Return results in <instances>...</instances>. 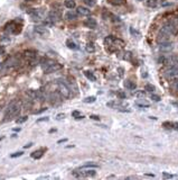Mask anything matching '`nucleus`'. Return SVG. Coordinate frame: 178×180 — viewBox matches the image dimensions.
I'll return each mask as SVG.
<instances>
[{
  "label": "nucleus",
  "mask_w": 178,
  "mask_h": 180,
  "mask_svg": "<svg viewBox=\"0 0 178 180\" xmlns=\"http://www.w3.org/2000/svg\"><path fill=\"white\" fill-rule=\"evenodd\" d=\"M77 18V13L75 11H72V10H70L67 13L65 14V19L66 20H75Z\"/></svg>",
  "instance_id": "aec40b11"
},
{
  "label": "nucleus",
  "mask_w": 178,
  "mask_h": 180,
  "mask_svg": "<svg viewBox=\"0 0 178 180\" xmlns=\"http://www.w3.org/2000/svg\"><path fill=\"white\" fill-rule=\"evenodd\" d=\"M109 2L114 6H120V5L124 4V0H109Z\"/></svg>",
  "instance_id": "f704fd0d"
},
{
  "label": "nucleus",
  "mask_w": 178,
  "mask_h": 180,
  "mask_svg": "<svg viewBox=\"0 0 178 180\" xmlns=\"http://www.w3.org/2000/svg\"><path fill=\"white\" fill-rule=\"evenodd\" d=\"M57 91L63 98H70L71 97V89L67 85H65L64 82H57Z\"/></svg>",
  "instance_id": "6e6552de"
},
{
  "label": "nucleus",
  "mask_w": 178,
  "mask_h": 180,
  "mask_svg": "<svg viewBox=\"0 0 178 180\" xmlns=\"http://www.w3.org/2000/svg\"><path fill=\"white\" fill-rule=\"evenodd\" d=\"M64 6L68 9H73V8H75L76 4H75L74 0H64Z\"/></svg>",
  "instance_id": "393cba45"
},
{
  "label": "nucleus",
  "mask_w": 178,
  "mask_h": 180,
  "mask_svg": "<svg viewBox=\"0 0 178 180\" xmlns=\"http://www.w3.org/2000/svg\"><path fill=\"white\" fill-rule=\"evenodd\" d=\"M91 119L93 120H100V117L98 115H91Z\"/></svg>",
  "instance_id": "a18cd8bd"
},
{
  "label": "nucleus",
  "mask_w": 178,
  "mask_h": 180,
  "mask_svg": "<svg viewBox=\"0 0 178 180\" xmlns=\"http://www.w3.org/2000/svg\"><path fill=\"white\" fill-rule=\"evenodd\" d=\"M162 175H164V177H165V178H173V176H171V175H169V173H167V172H164Z\"/></svg>",
  "instance_id": "603ef678"
},
{
  "label": "nucleus",
  "mask_w": 178,
  "mask_h": 180,
  "mask_svg": "<svg viewBox=\"0 0 178 180\" xmlns=\"http://www.w3.org/2000/svg\"><path fill=\"white\" fill-rule=\"evenodd\" d=\"M62 18V13H61V9H53L48 13V16H47L46 20H45V24L46 25H51L53 26L56 22L61 20Z\"/></svg>",
  "instance_id": "20e7f679"
},
{
  "label": "nucleus",
  "mask_w": 178,
  "mask_h": 180,
  "mask_svg": "<svg viewBox=\"0 0 178 180\" xmlns=\"http://www.w3.org/2000/svg\"><path fill=\"white\" fill-rule=\"evenodd\" d=\"M72 115L74 116V117H77V116H80V115H81V113L79 112V110H74V112L72 113Z\"/></svg>",
  "instance_id": "49530a36"
},
{
  "label": "nucleus",
  "mask_w": 178,
  "mask_h": 180,
  "mask_svg": "<svg viewBox=\"0 0 178 180\" xmlns=\"http://www.w3.org/2000/svg\"><path fill=\"white\" fill-rule=\"evenodd\" d=\"M21 108H22V104L20 100H13L6 109L4 122H10L18 117L21 113Z\"/></svg>",
  "instance_id": "f257e3e1"
},
{
  "label": "nucleus",
  "mask_w": 178,
  "mask_h": 180,
  "mask_svg": "<svg viewBox=\"0 0 178 180\" xmlns=\"http://www.w3.org/2000/svg\"><path fill=\"white\" fill-rule=\"evenodd\" d=\"M133 96H136L138 98H144V96H146V92H144V90H138V91L133 92Z\"/></svg>",
  "instance_id": "7c9ffc66"
},
{
  "label": "nucleus",
  "mask_w": 178,
  "mask_h": 180,
  "mask_svg": "<svg viewBox=\"0 0 178 180\" xmlns=\"http://www.w3.org/2000/svg\"><path fill=\"white\" fill-rule=\"evenodd\" d=\"M84 1V4L86 5V6H89V7H94L95 6V0H83Z\"/></svg>",
  "instance_id": "c9c22d12"
},
{
  "label": "nucleus",
  "mask_w": 178,
  "mask_h": 180,
  "mask_svg": "<svg viewBox=\"0 0 178 180\" xmlns=\"http://www.w3.org/2000/svg\"><path fill=\"white\" fill-rule=\"evenodd\" d=\"M168 41H169V36L160 32L159 35H158V42H159V43H164V42H168Z\"/></svg>",
  "instance_id": "b1692460"
},
{
  "label": "nucleus",
  "mask_w": 178,
  "mask_h": 180,
  "mask_svg": "<svg viewBox=\"0 0 178 180\" xmlns=\"http://www.w3.org/2000/svg\"><path fill=\"white\" fill-rule=\"evenodd\" d=\"M4 65H6V67H8V68H13V67L19 65V61H18L17 57H15V56H10V57H8V59L6 60Z\"/></svg>",
  "instance_id": "f3484780"
},
{
  "label": "nucleus",
  "mask_w": 178,
  "mask_h": 180,
  "mask_svg": "<svg viewBox=\"0 0 178 180\" xmlns=\"http://www.w3.org/2000/svg\"><path fill=\"white\" fill-rule=\"evenodd\" d=\"M43 154H44V150H36L30 154V157L33 159H35V160H38V159L42 158Z\"/></svg>",
  "instance_id": "5701e85b"
},
{
  "label": "nucleus",
  "mask_w": 178,
  "mask_h": 180,
  "mask_svg": "<svg viewBox=\"0 0 178 180\" xmlns=\"http://www.w3.org/2000/svg\"><path fill=\"white\" fill-rule=\"evenodd\" d=\"M27 95L29 96L30 99L36 100V101H44L45 96L40 90H27Z\"/></svg>",
  "instance_id": "9b49d317"
},
{
  "label": "nucleus",
  "mask_w": 178,
  "mask_h": 180,
  "mask_svg": "<svg viewBox=\"0 0 178 180\" xmlns=\"http://www.w3.org/2000/svg\"><path fill=\"white\" fill-rule=\"evenodd\" d=\"M151 100H155V101H160V97L157 96V95H151Z\"/></svg>",
  "instance_id": "37998d69"
},
{
  "label": "nucleus",
  "mask_w": 178,
  "mask_h": 180,
  "mask_svg": "<svg viewBox=\"0 0 178 180\" xmlns=\"http://www.w3.org/2000/svg\"><path fill=\"white\" fill-rule=\"evenodd\" d=\"M136 105L138 106V107H140V108H148L150 105H149L148 103H142V101H137L136 103Z\"/></svg>",
  "instance_id": "473e14b6"
},
{
  "label": "nucleus",
  "mask_w": 178,
  "mask_h": 180,
  "mask_svg": "<svg viewBox=\"0 0 178 180\" xmlns=\"http://www.w3.org/2000/svg\"><path fill=\"white\" fill-rule=\"evenodd\" d=\"M27 2H33V1H37V0H26Z\"/></svg>",
  "instance_id": "13d9d810"
},
{
  "label": "nucleus",
  "mask_w": 178,
  "mask_h": 180,
  "mask_svg": "<svg viewBox=\"0 0 178 180\" xmlns=\"http://www.w3.org/2000/svg\"><path fill=\"white\" fill-rule=\"evenodd\" d=\"M84 25L86 26V27H89V28H92V29H93V28L96 27L98 23H96V20H95L94 18H88V19H85Z\"/></svg>",
  "instance_id": "a211bd4d"
},
{
  "label": "nucleus",
  "mask_w": 178,
  "mask_h": 180,
  "mask_svg": "<svg viewBox=\"0 0 178 180\" xmlns=\"http://www.w3.org/2000/svg\"><path fill=\"white\" fill-rule=\"evenodd\" d=\"M77 14L81 15V16H90L91 15V10L86 8V7H82V6H79L77 7Z\"/></svg>",
  "instance_id": "6ab92c4d"
},
{
  "label": "nucleus",
  "mask_w": 178,
  "mask_h": 180,
  "mask_svg": "<svg viewBox=\"0 0 178 180\" xmlns=\"http://www.w3.org/2000/svg\"><path fill=\"white\" fill-rule=\"evenodd\" d=\"M49 101H51L53 105H55V106H58V105L62 104V101H61V95H59L58 91L51 94V96H49Z\"/></svg>",
  "instance_id": "dca6fc26"
},
{
  "label": "nucleus",
  "mask_w": 178,
  "mask_h": 180,
  "mask_svg": "<svg viewBox=\"0 0 178 180\" xmlns=\"http://www.w3.org/2000/svg\"><path fill=\"white\" fill-rule=\"evenodd\" d=\"M64 117H65V114H58V115L56 116V118H57V119H63Z\"/></svg>",
  "instance_id": "09e8293b"
},
{
  "label": "nucleus",
  "mask_w": 178,
  "mask_h": 180,
  "mask_svg": "<svg viewBox=\"0 0 178 180\" xmlns=\"http://www.w3.org/2000/svg\"><path fill=\"white\" fill-rule=\"evenodd\" d=\"M124 87L129 90H135L136 89V83L135 82L130 81V80H127V81L124 82Z\"/></svg>",
  "instance_id": "a878e982"
},
{
  "label": "nucleus",
  "mask_w": 178,
  "mask_h": 180,
  "mask_svg": "<svg viewBox=\"0 0 178 180\" xmlns=\"http://www.w3.org/2000/svg\"><path fill=\"white\" fill-rule=\"evenodd\" d=\"M66 45H67L68 48H71V50H76V48H77V45H76L75 43H74L73 41H71V39L66 42Z\"/></svg>",
  "instance_id": "2f4dec72"
},
{
  "label": "nucleus",
  "mask_w": 178,
  "mask_h": 180,
  "mask_svg": "<svg viewBox=\"0 0 178 180\" xmlns=\"http://www.w3.org/2000/svg\"><path fill=\"white\" fill-rule=\"evenodd\" d=\"M159 50L164 53H167V52H170L174 50V44L170 43L169 41L168 42H164V43H159Z\"/></svg>",
  "instance_id": "2eb2a0df"
},
{
  "label": "nucleus",
  "mask_w": 178,
  "mask_h": 180,
  "mask_svg": "<svg viewBox=\"0 0 178 180\" xmlns=\"http://www.w3.org/2000/svg\"><path fill=\"white\" fill-rule=\"evenodd\" d=\"M95 100H96V98H95V97H93V96H91V97H86V98L84 99V103L91 104V103H94Z\"/></svg>",
  "instance_id": "e433bc0d"
},
{
  "label": "nucleus",
  "mask_w": 178,
  "mask_h": 180,
  "mask_svg": "<svg viewBox=\"0 0 178 180\" xmlns=\"http://www.w3.org/2000/svg\"><path fill=\"white\" fill-rule=\"evenodd\" d=\"M85 50L89 52V53H93L96 50V45L93 42H89V43H86V45H85Z\"/></svg>",
  "instance_id": "4be33fe9"
},
{
  "label": "nucleus",
  "mask_w": 178,
  "mask_h": 180,
  "mask_svg": "<svg viewBox=\"0 0 178 180\" xmlns=\"http://www.w3.org/2000/svg\"><path fill=\"white\" fill-rule=\"evenodd\" d=\"M106 106L111 108H119L121 106V103L120 101H109V103L106 104Z\"/></svg>",
  "instance_id": "cd10ccee"
},
{
  "label": "nucleus",
  "mask_w": 178,
  "mask_h": 180,
  "mask_svg": "<svg viewBox=\"0 0 178 180\" xmlns=\"http://www.w3.org/2000/svg\"><path fill=\"white\" fill-rule=\"evenodd\" d=\"M63 65L54 60H45L42 62V69L45 73H53L62 69Z\"/></svg>",
  "instance_id": "7ed1b4c3"
},
{
  "label": "nucleus",
  "mask_w": 178,
  "mask_h": 180,
  "mask_svg": "<svg viewBox=\"0 0 178 180\" xmlns=\"http://www.w3.org/2000/svg\"><path fill=\"white\" fill-rule=\"evenodd\" d=\"M137 1H144V0H137Z\"/></svg>",
  "instance_id": "bf43d9fd"
},
{
  "label": "nucleus",
  "mask_w": 178,
  "mask_h": 180,
  "mask_svg": "<svg viewBox=\"0 0 178 180\" xmlns=\"http://www.w3.org/2000/svg\"><path fill=\"white\" fill-rule=\"evenodd\" d=\"M161 33H164V34H167L168 36H171V35L176 34V32H177V28H176V26L173 22H169V23H166L165 25L161 27L160 29Z\"/></svg>",
  "instance_id": "1a4fd4ad"
},
{
  "label": "nucleus",
  "mask_w": 178,
  "mask_h": 180,
  "mask_svg": "<svg viewBox=\"0 0 178 180\" xmlns=\"http://www.w3.org/2000/svg\"><path fill=\"white\" fill-rule=\"evenodd\" d=\"M118 96L120 98H126V94L124 92H118Z\"/></svg>",
  "instance_id": "3c124183"
},
{
  "label": "nucleus",
  "mask_w": 178,
  "mask_h": 180,
  "mask_svg": "<svg viewBox=\"0 0 178 180\" xmlns=\"http://www.w3.org/2000/svg\"><path fill=\"white\" fill-rule=\"evenodd\" d=\"M31 145H33V143H28V144H26V145L24 146V149H28V147H30Z\"/></svg>",
  "instance_id": "5fc2aeb1"
},
{
  "label": "nucleus",
  "mask_w": 178,
  "mask_h": 180,
  "mask_svg": "<svg viewBox=\"0 0 178 180\" xmlns=\"http://www.w3.org/2000/svg\"><path fill=\"white\" fill-rule=\"evenodd\" d=\"M164 77L168 81H176L178 80V68L177 67H170L164 71Z\"/></svg>",
  "instance_id": "0eeeda50"
},
{
  "label": "nucleus",
  "mask_w": 178,
  "mask_h": 180,
  "mask_svg": "<svg viewBox=\"0 0 178 180\" xmlns=\"http://www.w3.org/2000/svg\"><path fill=\"white\" fill-rule=\"evenodd\" d=\"M34 32L36 34H38L39 36H42V37H47V36H49V32L45 26H35L34 27Z\"/></svg>",
  "instance_id": "4468645a"
},
{
  "label": "nucleus",
  "mask_w": 178,
  "mask_h": 180,
  "mask_svg": "<svg viewBox=\"0 0 178 180\" xmlns=\"http://www.w3.org/2000/svg\"><path fill=\"white\" fill-rule=\"evenodd\" d=\"M98 167H99V166L96 164V163L88 162V163H85V164H83V166H82L80 169H88V168H98Z\"/></svg>",
  "instance_id": "c756f323"
},
{
  "label": "nucleus",
  "mask_w": 178,
  "mask_h": 180,
  "mask_svg": "<svg viewBox=\"0 0 178 180\" xmlns=\"http://www.w3.org/2000/svg\"><path fill=\"white\" fill-rule=\"evenodd\" d=\"M158 4H159L158 0H148V1L146 2V5H147L148 7H151V8H156L158 6Z\"/></svg>",
  "instance_id": "bb28decb"
},
{
  "label": "nucleus",
  "mask_w": 178,
  "mask_h": 180,
  "mask_svg": "<svg viewBox=\"0 0 178 180\" xmlns=\"http://www.w3.org/2000/svg\"><path fill=\"white\" fill-rule=\"evenodd\" d=\"M46 110V108H40L39 110H37V112H35L34 114H39V113H43V112H45Z\"/></svg>",
  "instance_id": "864d4df0"
},
{
  "label": "nucleus",
  "mask_w": 178,
  "mask_h": 180,
  "mask_svg": "<svg viewBox=\"0 0 178 180\" xmlns=\"http://www.w3.org/2000/svg\"><path fill=\"white\" fill-rule=\"evenodd\" d=\"M73 175L77 178H88V177H94L96 175V172L95 170L93 169H91V170H84V171H81L80 170H75V171L73 172Z\"/></svg>",
  "instance_id": "f8f14e48"
},
{
  "label": "nucleus",
  "mask_w": 178,
  "mask_h": 180,
  "mask_svg": "<svg viewBox=\"0 0 178 180\" xmlns=\"http://www.w3.org/2000/svg\"><path fill=\"white\" fill-rule=\"evenodd\" d=\"M131 56H132L131 52H126V53H124V56H123V59L127 61H130L131 60Z\"/></svg>",
  "instance_id": "58836bf2"
},
{
  "label": "nucleus",
  "mask_w": 178,
  "mask_h": 180,
  "mask_svg": "<svg viewBox=\"0 0 178 180\" xmlns=\"http://www.w3.org/2000/svg\"><path fill=\"white\" fill-rule=\"evenodd\" d=\"M66 141H67V138H63V140H59L57 143H58V144H61V143H64V142H66Z\"/></svg>",
  "instance_id": "6e6d98bb"
},
{
  "label": "nucleus",
  "mask_w": 178,
  "mask_h": 180,
  "mask_svg": "<svg viewBox=\"0 0 178 180\" xmlns=\"http://www.w3.org/2000/svg\"><path fill=\"white\" fill-rule=\"evenodd\" d=\"M173 88H174L175 90H177V91H178V80H176V82H175L174 85H173Z\"/></svg>",
  "instance_id": "8fccbe9b"
},
{
  "label": "nucleus",
  "mask_w": 178,
  "mask_h": 180,
  "mask_svg": "<svg viewBox=\"0 0 178 180\" xmlns=\"http://www.w3.org/2000/svg\"><path fill=\"white\" fill-rule=\"evenodd\" d=\"M158 62L167 67H177L178 68V57L175 55H161L158 59Z\"/></svg>",
  "instance_id": "39448f33"
},
{
  "label": "nucleus",
  "mask_w": 178,
  "mask_h": 180,
  "mask_svg": "<svg viewBox=\"0 0 178 180\" xmlns=\"http://www.w3.org/2000/svg\"><path fill=\"white\" fill-rule=\"evenodd\" d=\"M130 33H131L133 36H136V37H140V33L138 30L135 29V28H130Z\"/></svg>",
  "instance_id": "a19ab883"
},
{
  "label": "nucleus",
  "mask_w": 178,
  "mask_h": 180,
  "mask_svg": "<svg viewBox=\"0 0 178 180\" xmlns=\"http://www.w3.org/2000/svg\"><path fill=\"white\" fill-rule=\"evenodd\" d=\"M171 2L170 1H166V0H161L160 1V6L161 7H167V6H171Z\"/></svg>",
  "instance_id": "ea45409f"
},
{
  "label": "nucleus",
  "mask_w": 178,
  "mask_h": 180,
  "mask_svg": "<svg viewBox=\"0 0 178 180\" xmlns=\"http://www.w3.org/2000/svg\"><path fill=\"white\" fill-rule=\"evenodd\" d=\"M2 69H4V64H2V63H0V71H1Z\"/></svg>",
  "instance_id": "4d7b16f0"
},
{
  "label": "nucleus",
  "mask_w": 178,
  "mask_h": 180,
  "mask_svg": "<svg viewBox=\"0 0 178 180\" xmlns=\"http://www.w3.org/2000/svg\"><path fill=\"white\" fill-rule=\"evenodd\" d=\"M27 119H28V117H27V116H24V117H20V118L16 119V123H17V124H22V123H25Z\"/></svg>",
  "instance_id": "4c0bfd02"
},
{
  "label": "nucleus",
  "mask_w": 178,
  "mask_h": 180,
  "mask_svg": "<svg viewBox=\"0 0 178 180\" xmlns=\"http://www.w3.org/2000/svg\"><path fill=\"white\" fill-rule=\"evenodd\" d=\"M4 52H6V48H4V46H2V45H0V55H2V54H4Z\"/></svg>",
  "instance_id": "c03bdc74"
},
{
  "label": "nucleus",
  "mask_w": 178,
  "mask_h": 180,
  "mask_svg": "<svg viewBox=\"0 0 178 180\" xmlns=\"http://www.w3.org/2000/svg\"><path fill=\"white\" fill-rule=\"evenodd\" d=\"M156 90V88H155V86H153V85H146V87H144V91H148V92H153V91H155Z\"/></svg>",
  "instance_id": "72a5a7b5"
},
{
  "label": "nucleus",
  "mask_w": 178,
  "mask_h": 180,
  "mask_svg": "<svg viewBox=\"0 0 178 180\" xmlns=\"http://www.w3.org/2000/svg\"><path fill=\"white\" fill-rule=\"evenodd\" d=\"M22 154H24V152H21V151H19V152H15V153H13V154L10 155V158H19V157H21Z\"/></svg>",
  "instance_id": "79ce46f5"
},
{
  "label": "nucleus",
  "mask_w": 178,
  "mask_h": 180,
  "mask_svg": "<svg viewBox=\"0 0 178 180\" xmlns=\"http://www.w3.org/2000/svg\"><path fill=\"white\" fill-rule=\"evenodd\" d=\"M6 30L11 33V34H18L21 29V24L17 22V20H13V22H9L7 25H6Z\"/></svg>",
  "instance_id": "9d476101"
},
{
  "label": "nucleus",
  "mask_w": 178,
  "mask_h": 180,
  "mask_svg": "<svg viewBox=\"0 0 178 180\" xmlns=\"http://www.w3.org/2000/svg\"><path fill=\"white\" fill-rule=\"evenodd\" d=\"M28 15L30 16L31 20L35 23L40 22L44 16H45V9L44 8H36V9H30L28 11Z\"/></svg>",
  "instance_id": "423d86ee"
},
{
  "label": "nucleus",
  "mask_w": 178,
  "mask_h": 180,
  "mask_svg": "<svg viewBox=\"0 0 178 180\" xmlns=\"http://www.w3.org/2000/svg\"><path fill=\"white\" fill-rule=\"evenodd\" d=\"M164 127L165 129H178V122H176V123H170V122H166V123H164Z\"/></svg>",
  "instance_id": "412c9836"
},
{
  "label": "nucleus",
  "mask_w": 178,
  "mask_h": 180,
  "mask_svg": "<svg viewBox=\"0 0 178 180\" xmlns=\"http://www.w3.org/2000/svg\"><path fill=\"white\" fill-rule=\"evenodd\" d=\"M47 120H48V117H43V118L37 119V123H39V122H47Z\"/></svg>",
  "instance_id": "de8ad7c7"
},
{
  "label": "nucleus",
  "mask_w": 178,
  "mask_h": 180,
  "mask_svg": "<svg viewBox=\"0 0 178 180\" xmlns=\"http://www.w3.org/2000/svg\"><path fill=\"white\" fill-rule=\"evenodd\" d=\"M104 44L110 48L111 52L119 51V50H121V48L124 46V42H123L122 39H117V37L112 36V35L105 37V39H104Z\"/></svg>",
  "instance_id": "f03ea898"
},
{
  "label": "nucleus",
  "mask_w": 178,
  "mask_h": 180,
  "mask_svg": "<svg viewBox=\"0 0 178 180\" xmlns=\"http://www.w3.org/2000/svg\"><path fill=\"white\" fill-rule=\"evenodd\" d=\"M24 57L26 61L30 62V64L34 65V63H36V59H37V53L33 50H26L24 52Z\"/></svg>",
  "instance_id": "ddd939ff"
},
{
  "label": "nucleus",
  "mask_w": 178,
  "mask_h": 180,
  "mask_svg": "<svg viewBox=\"0 0 178 180\" xmlns=\"http://www.w3.org/2000/svg\"><path fill=\"white\" fill-rule=\"evenodd\" d=\"M84 76L86 78H88V79H89V80H91V81H95V80H96V78H95V76H94L93 73L91 72V71H85L84 72Z\"/></svg>",
  "instance_id": "c85d7f7f"
}]
</instances>
